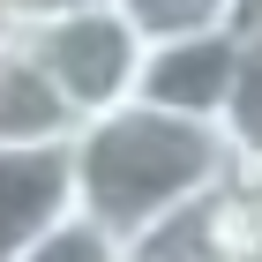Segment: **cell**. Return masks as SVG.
I'll list each match as a JSON object with an SVG mask.
<instances>
[{"label": "cell", "mask_w": 262, "mask_h": 262, "mask_svg": "<svg viewBox=\"0 0 262 262\" xmlns=\"http://www.w3.org/2000/svg\"><path fill=\"white\" fill-rule=\"evenodd\" d=\"M225 180H232V158H225L217 120H187V113H165V105H142V98L90 113L68 135L75 210L113 247H127L135 232L172 217L180 202L217 195Z\"/></svg>", "instance_id": "1"}, {"label": "cell", "mask_w": 262, "mask_h": 262, "mask_svg": "<svg viewBox=\"0 0 262 262\" xmlns=\"http://www.w3.org/2000/svg\"><path fill=\"white\" fill-rule=\"evenodd\" d=\"M23 38H30L45 82L60 90V105L75 113V120L113 113V105L135 98V75H142V30L113 8V0L75 8V15H60V23H38V30H23Z\"/></svg>", "instance_id": "2"}, {"label": "cell", "mask_w": 262, "mask_h": 262, "mask_svg": "<svg viewBox=\"0 0 262 262\" xmlns=\"http://www.w3.org/2000/svg\"><path fill=\"white\" fill-rule=\"evenodd\" d=\"M232 45H240V23L232 30H210V38L142 45L135 98L165 105V113H187V120H217V98H225V82H232Z\"/></svg>", "instance_id": "3"}, {"label": "cell", "mask_w": 262, "mask_h": 262, "mask_svg": "<svg viewBox=\"0 0 262 262\" xmlns=\"http://www.w3.org/2000/svg\"><path fill=\"white\" fill-rule=\"evenodd\" d=\"M68 210H75L68 142H53V150H0V262H15L30 240H45Z\"/></svg>", "instance_id": "4"}, {"label": "cell", "mask_w": 262, "mask_h": 262, "mask_svg": "<svg viewBox=\"0 0 262 262\" xmlns=\"http://www.w3.org/2000/svg\"><path fill=\"white\" fill-rule=\"evenodd\" d=\"M217 135L232 158V180H262V0L240 8V45H232V82L217 98Z\"/></svg>", "instance_id": "5"}, {"label": "cell", "mask_w": 262, "mask_h": 262, "mask_svg": "<svg viewBox=\"0 0 262 262\" xmlns=\"http://www.w3.org/2000/svg\"><path fill=\"white\" fill-rule=\"evenodd\" d=\"M120 262H232V180L217 195L180 202L172 217H158L150 232L120 247Z\"/></svg>", "instance_id": "6"}, {"label": "cell", "mask_w": 262, "mask_h": 262, "mask_svg": "<svg viewBox=\"0 0 262 262\" xmlns=\"http://www.w3.org/2000/svg\"><path fill=\"white\" fill-rule=\"evenodd\" d=\"M113 8L142 30V45H165V38H210V30H232L247 0H113Z\"/></svg>", "instance_id": "7"}, {"label": "cell", "mask_w": 262, "mask_h": 262, "mask_svg": "<svg viewBox=\"0 0 262 262\" xmlns=\"http://www.w3.org/2000/svg\"><path fill=\"white\" fill-rule=\"evenodd\" d=\"M15 262H120V247L105 240V232H98L90 217H82V210H68V217L53 225L45 240H30Z\"/></svg>", "instance_id": "8"}, {"label": "cell", "mask_w": 262, "mask_h": 262, "mask_svg": "<svg viewBox=\"0 0 262 262\" xmlns=\"http://www.w3.org/2000/svg\"><path fill=\"white\" fill-rule=\"evenodd\" d=\"M75 8H98V0H0V23L8 30H38V23H60Z\"/></svg>", "instance_id": "9"}]
</instances>
